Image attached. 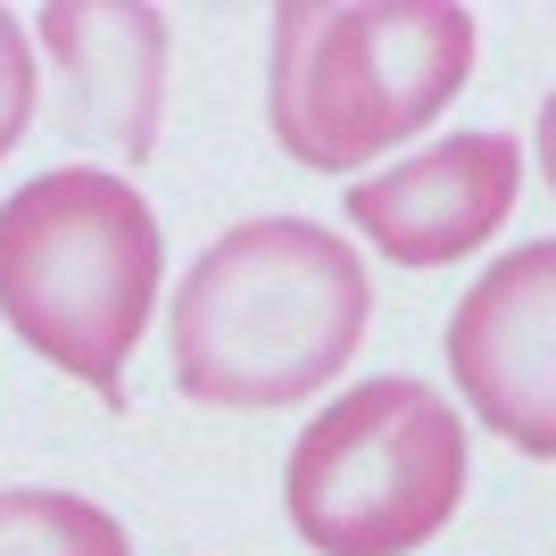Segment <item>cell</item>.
I'll return each mask as SVG.
<instances>
[{"label": "cell", "instance_id": "cell-7", "mask_svg": "<svg viewBox=\"0 0 556 556\" xmlns=\"http://www.w3.org/2000/svg\"><path fill=\"white\" fill-rule=\"evenodd\" d=\"M34 25H42V50L59 59L75 141L125 150V166H141L166 100V17L141 0H50Z\"/></svg>", "mask_w": 556, "mask_h": 556}, {"label": "cell", "instance_id": "cell-10", "mask_svg": "<svg viewBox=\"0 0 556 556\" xmlns=\"http://www.w3.org/2000/svg\"><path fill=\"white\" fill-rule=\"evenodd\" d=\"M540 175H548V191H556V92L540 100Z\"/></svg>", "mask_w": 556, "mask_h": 556}, {"label": "cell", "instance_id": "cell-6", "mask_svg": "<svg viewBox=\"0 0 556 556\" xmlns=\"http://www.w3.org/2000/svg\"><path fill=\"white\" fill-rule=\"evenodd\" d=\"M523 191V150L515 134H448L416 159L382 166L349 191V225L366 232L391 266H457L507 225Z\"/></svg>", "mask_w": 556, "mask_h": 556}, {"label": "cell", "instance_id": "cell-8", "mask_svg": "<svg viewBox=\"0 0 556 556\" xmlns=\"http://www.w3.org/2000/svg\"><path fill=\"white\" fill-rule=\"evenodd\" d=\"M0 556H134V540L75 490H0Z\"/></svg>", "mask_w": 556, "mask_h": 556}, {"label": "cell", "instance_id": "cell-5", "mask_svg": "<svg viewBox=\"0 0 556 556\" xmlns=\"http://www.w3.org/2000/svg\"><path fill=\"white\" fill-rule=\"evenodd\" d=\"M448 374L507 448L556 465V241H523L482 266L448 316Z\"/></svg>", "mask_w": 556, "mask_h": 556}, {"label": "cell", "instance_id": "cell-1", "mask_svg": "<svg viewBox=\"0 0 556 556\" xmlns=\"http://www.w3.org/2000/svg\"><path fill=\"white\" fill-rule=\"evenodd\" d=\"M366 266L307 216H250L175 291V382L200 407H300L366 341Z\"/></svg>", "mask_w": 556, "mask_h": 556}, {"label": "cell", "instance_id": "cell-9", "mask_svg": "<svg viewBox=\"0 0 556 556\" xmlns=\"http://www.w3.org/2000/svg\"><path fill=\"white\" fill-rule=\"evenodd\" d=\"M34 125V50H25V25L0 9V159L25 141Z\"/></svg>", "mask_w": 556, "mask_h": 556}, {"label": "cell", "instance_id": "cell-4", "mask_svg": "<svg viewBox=\"0 0 556 556\" xmlns=\"http://www.w3.org/2000/svg\"><path fill=\"white\" fill-rule=\"evenodd\" d=\"M465 416L416 374L325 399L282 465L291 532L316 556H407L465 498Z\"/></svg>", "mask_w": 556, "mask_h": 556}, {"label": "cell", "instance_id": "cell-2", "mask_svg": "<svg viewBox=\"0 0 556 556\" xmlns=\"http://www.w3.org/2000/svg\"><path fill=\"white\" fill-rule=\"evenodd\" d=\"M473 84V17L457 0H282L266 59V125L300 166L357 175L424 134Z\"/></svg>", "mask_w": 556, "mask_h": 556}, {"label": "cell", "instance_id": "cell-3", "mask_svg": "<svg viewBox=\"0 0 556 556\" xmlns=\"http://www.w3.org/2000/svg\"><path fill=\"white\" fill-rule=\"evenodd\" d=\"M159 275V216L109 166H50L0 200V316L84 391L125 399V357L150 332Z\"/></svg>", "mask_w": 556, "mask_h": 556}]
</instances>
